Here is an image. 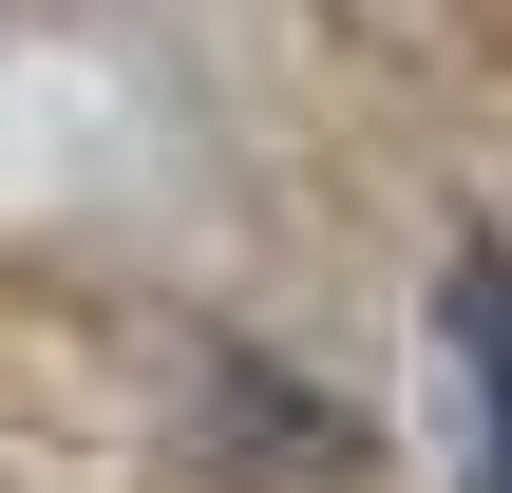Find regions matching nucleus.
<instances>
[{
    "label": "nucleus",
    "instance_id": "obj_1",
    "mask_svg": "<svg viewBox=\"0 0 512 493\" xmlns=\"http://www.w3.org/2000/svg\"><path fill=\"white\" fill-rule=\"evenodd\" d=\"M456 342H475V437H494V493H512V266H456Z\"/></svg>",
    "mask_w": 512,
    "mask_h": 493
}]
</instances>
